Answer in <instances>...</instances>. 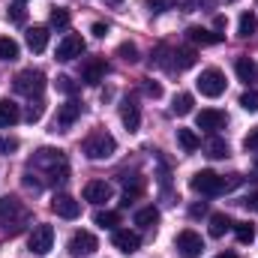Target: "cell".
<instances>
[{"label": "cell", "mask_w": 258, "mask_h": 258, "mask_svg": "<svg viewBox=\"0 0 258 258\" xmlns=\"http://www.w3.org/2000/svg\"><path fill=\"white\" fill-rule=\"evenodd\" d=\"M51 210L57 213V216H63V219H78V213H81V204L72 198V195H54L51 198Z\"/></svg>", "instance_id": "obj_13"}, {"label": "cell", "mask_w": 258, "mask_h": 258, "mask_svg": "<svg viewBox=\"0 0 258 258\" xmlns=\"http://www.w3.org/2000/svg\"><path fill=\"white\" fill-rule=\"evenodd\" d=\"M108 3H120V0H108Z\"/></svg>", "instance_id": "obj_45"}, {"label": "cell", "mask_w": 258, "mask_h": 258, "mask_svg": "<svg viewBox=\"0 0 258 258\" xmlns=\"http://www.w3.org/2000/svg\"><path fill=\"white\" fill-rule=\"evenodd\" d=\"M96 249H99V240H96V234H90V231H75V234L69 237V255L72 258L93 255Z\"/></svg>", "instance_id": "obj_9"}, {"label": "cell", "mask_w": 258, "mask_h": 258, "mask_svg": "<svg viewBox=\"0 0 258 258\" xmlns=\"http://www.w3.org/2000/svg\"><path fill=\"white\" fill-rule=\"evenodd\" d=\"M258 30V18H255V12H243L240 15V21H237V36H252Z\"/></svg>", "instance_id": "obj_22"}, {"label": "cell", "mask_w": 258, "mask_h": 258, "mask_svg": "<svg viewBox=\"0 0 258 258\" xmlns=\"http://www.w3.org/2000/svg\"><path fill=\"white\" fill-rule=\"evenodd\" d=\"M45 45H48V27L33 24V27L27 30V48L39 54V51H45Z\"/></svg>", "instance_id": "obj_19"}, {"label": "cell", "mask_w": 258, "mask_h": 258, "mask_svg": "<svg viewBox=\"0 0 258 258\" xmlns=\"http://www.w3.org/2000/svg\"><path fill=\"white\" fill-rule=\"evenodd\" d=\"M18 51L21 48H18V42L12 36H0V60H6V63L9 60H18Z\"/></svg>", "instance_id": "obj_25"}, {"label": "cell", "mask_w": 258, "mask_h": 258, "mask_svg": "<svg viewBox=\"0 0 258 258\" xmlns=\"http://www.w3.org/2000/svg\"><path fill=\"white\" fill-rule=\"evenodd\" d=\"M231 228H234V234H237L240 243H252L255 240V225L252 222H234Z\"/></svg>", "instance_id": "obj_30"}, {"label": "cell", "mask_w": 258, "mask_h": 258, "mask_svg": "<svg viewBox=\"0 0 258 258\" xmlns=\"http://www.w3.org/2000/svg\"><path fill=\"white\" fill-rule=\"evenodd\" d=\"M189 39L195 45H216V42H222V33H213L204 27H189Z\"/></svg>", "instance_id": "obj_21"}, {"label": "cell", "mask_w": 258, "mask_h": 258, "mask_svg": "<svg viewBox=\"0 0 258 258\" xmlns=\"http://www.w3.org/2000/svg\"><path fill=\"white\" fill-rule=\"evenodd\" d=\"M207 156H213V159L228 156V144H225L222 138H210V141H207Z\"/></svg>", "instance_id": "obj_33"}, {"label": "cell", "mask_w": 258, "mask_h": 258, "mask_svg": "<svg viewBox=\"0 0 258 258\" xmlns=\"http://www.w3.org/2000/svg\"><path fill=\"white\" fill-rule=\"evenodd\" d=\"M93 222H96L99 228H117V225H120V213H117V210H99V213L93 216Z\"/></svg>", "instance_id": "obj_27"}, {"label": "cell", "mask_w": 258, "mask_h": 258, "mask_svg": "<svg viewBox=\"0 0 258 258\" xmlns=\"http://www.w3.org/2000/svg\"><path fill=\"white\" fill-rule=\"evenodd\" d=\"M177 141H180V147H183L186 153H195V150L201 147V138L195 135L192 129H177Z\"/></svg>", "instance_id": "obj_26"}, {"label": "cell", "mask_w": 258, "mask_h": 258, "mask_svg": "<svg viewBox=\"0 0 258 258\" xmlns=\"http://www.w3.org/2000/svg\"><path fill=\"white\" fill-rule=\"evenodd\" d=\"M21 120V108L12 99H0V129H9Z\"/></svg>", "instance_id": "obj_18"}, {"label": "cell", "mask_w": 258, "mask_h": 258, "mask_svg": "<svg viewBox=\"0 0 258 258\" xmlns=\"http://www.w3.org/2000/svg\"><path fill=\"white\" fill-rule=\"evenodd\" d=\"M27 249L33 252V255H48L51 249H54V228L51 225H36L33 231H30V237H27Z\"/></svg>", "instance_id": "obj_7"}, {"label": "cell", "mask_w": 258, "mask_h": 258, "mask_svg": "<svg viewBox=\"0 0 258 258\" xmlns=\"http://www.w3.org/2000/svg\"><path fill=\"white\" fill-rule=\"evenodd\" d=\"M0 222L6 225V231H21V222H27V210L21 207V201L15 195H3L0 198Z\"/></svg>", "instance_id": "obj_4"}, {"label": "cell", "mask_w": 258, "mask_h": 258, "mask_svg": "<svg viewBox=\"0 0 258 258\" xmlns=\"http://www.w3.org/2000/svg\"><path fill=\"white\" fill-rule=\"evenodd\" d=\"M111 243H114V249H120L123 255H132V252H138L141 237H138L135 231H129V228H117L114 237H111Z\"/></svg>", "instance_id": "obj_14"}, {"label": "cell", "mask_w": 258, "mask_h": 258, "mask_svg": "<svg viewBox=\"0 0 258 258\" xmlns=\"http://www.w3.org/2000/svg\"><path fill=\"white\" fill-rule=\"evenodd\" d=\"M243 147H246V150H258V126L249 129V135L243 138Z\"/></svg>", "instance_id": "obj_39"}, {"label": "cell", "mask_w": 258, "mask_h": 258, "mask_svg": "<svg viewBox=\"0 0 258 258\" xmlns=\"http://www.w3.org/2000/svg\"><path fill=\"white\" fill-rule=\"evenodd\" d=\"M90 30H93V36H105V33H108V24H102V21H96V24H93Z\"/></svg>", "instance_id": "obj_42"}, {"label": "cell", "mask_w": 258, "mask_h": 258, "mask_svg": "<svg viewBox=\"0 0 258 258\" xmlns=\"http://www.w3.org/2000/svg\"><path fill=\"white\" fill-rule=\"evenodd\" d=\"M117 54H120V57H123L126 63H135V60H138V48H135L132 42H123V45L117 48Z\"/></svg>", "instance_id": "obj_35"}, {"label": "cell", "mask_w": 258, "mask_h": 258, "mask_svg": "<svg viewBox=\"0 0 258 258\" xmlns=\"http://www.w3.org/2000/svg\"><path fill=\"white\" fill-rule=\"evenodd\" d=\"M156 222H159V210L156 207H141L135 213V225H141V228H153Z\"/></svg>", "instance_id": "obj_23"}, {"label": "cell", "mask_w": 258, "mask_h": 258, "mask_svg": "<svg viewBox=\"0 0 258 258\" xmlns=\"http://www.w3.org/2000/svg\"><path fill=\"white\" fill-rule=\"evenodd\" d=\"M15 90L24 93V96H30V99L39 96L45 90V72H39V69H21L15 75Z\"/></svg>", "instance_id": "obj_6"}, {"label": "cell", "mask_w": 258, "mask_h": 258, "mask_svg": "<svg viewBox=\"0 0 258 258\" xmlns=\"http://www.w3.org/2000/svg\"><path fill=\"white\" fill-rule=\"evenodd\" d=\"M120 120H123V126L129 132H138V126H141V111H138V105L132 99H123L120 102Z\"/></svg>", "instance_id": "obj_17"}, {"label": "cell", "mask_w": 258, "mask_h": 258, "mask_svg": "<svg viewBox=\"0 0 258 258\" xmlns=\"http://www.w3.org/2000/svg\"><path fill=\"white\" fill-rule=\"evenodd\" d=\"M18 150V138H0V153H12Z\"/></svg>", "instance_id": "obj_40"}, {"label": "cell", "mask_w": 258, "mask_h": 258, "mask_svg": "<svg viewBox=\"0 0 258 258\" xmlns=\"http://www.w3.org/2000/svg\"><path fill=\"white\" fill-rule=\"evenodd\" d=\"M240 108L243 111H258V90H246L240 96Z\"/></svg>", "instance_id": "obj_34"}, {"label": "cell", "mask_w": 258, "mask_h": 258, "mask_svg": "<svg viewBox=\"0 0 258 258\" xmlns=\"http://www.w3.org/2000/svg\"><path fill=\"white\" fill-rule=\"evenodd\" d=\"M42 114H45V102H42L39 96L30 99V105H27V111H24V120H27V123H39Z\"/></svg>", "instance_id": "obj_28"}, {"label": "cell", "mask_w": 258, "mask_h": 258, "mask_svg": "<svg viewBox=\"0 0 258 258\" xmlns=\"http://www.w3.org/2000/svg\"><path fill=\"white\" fill-rule=\"evenodd\" d=\"M237 183H240L237 174H234V180H225V177H219L216 171H195L189 186L201 195H219V192H225V189H231V186H237Z\"/></svg>", "instance_id": "obj_3"}, {"label": "cell", "mask_w": 258, "mask_h": 258, "mask_svg": "<svg viewBox=\"0 0 258 258\" xmlns=\"http://www.w3.org/2000/svg\"><path fill=\"white\" fill-rule=\"evenodd\" d=\"M234 72H237V78H240L243 84H255L258 81V63L255 60H249V57H237Z\"/></svg>", "instance_id": "obj_20"}, {"label": "cell", "mask_w": 258, "mask_h": 258, "mask_svg": "<svg viewBox=\"0 0 258 258\" xmlns=\"http://www.w3.org/2000/svg\"><path fill=\"white\" fill-rule=\"evenodd\" d=\"M174 246H177V252L183 258H201V252H204V240H201V234L192 231V228H183L177 234Z\"/></svg>", "instance_id": "obj_8"}, {"label": "cell", "mask_w": 258, "mask_h": 258, "mask_svg": "<svg viewBox=\"0 0 258 258\" xmlns=\"http://www.w3.org/2000/svg\"><path fill=\"white\" fill-rule=\"evenodd\" d=\"M33 168H42L45 171V180L51 183H63L66 174H69V162H66V153L57 147H39L30 159Z\"/></svg>", "instance_id": "obj_1"}, {"label": "cell", "mask_w": 258, "mask_h": 258, "mask_svg": "<svg viewBox=\"0 0 258 258\" xmlns=\"http://www.w3.org/2000/svg\"><path fill=\"white\" fill-rule=\"evenodd\" d=\"M81 150H84V156H87V159L99 162V159H108V156H114V150H117V141H114V135H111V132H105V129H96V132H90V135L84 138Z\"/></svg>", "instance_id": "obj_2"}, {"label": "cell", "mask_w": 258, "mask_h": 258, "mask_svg": "<svg viewBox=\"0 0 258 258\" xmlns=\"http://www.w3.org/2000/svg\"><path fill=\"white\" fill-rule=\"evenodd\" d=\"M216 258H234V255H216Z\"/></svg>", "instance_id": "obj_44"}, {"label": "cell", "mask_w": 258, "mask_h": 258, "mask_svg": "<svg viewBox=\"0 0 258 258\" xmlns=\"http://www.w3.org/2000/svg\"><path fill=\"white\" fill-rule=\"evenodd\" d=\"M57 90H63V93H75V84H72V78L60 75V78H57Z\"/></svg>", "instance_id": "obj_41"}, {"label": "cell", "mask_w": 258, "mask_h": 258, "mask_svg": "<svg viewBox=\"0 0 258 258\" xmlns=\"http://www.w3.org/2000/svg\"><path fill=\"white\" fill-rule=\"evenodd\" d=\"M81 54H84V39H81L78 33H66L63 39L57 42V51H54V57L63 60V63L75 60V57H81Z\"/></svg>", "instance_id": "obj_10"}, {"label": "cell", "mask_w": 258, "mask_h": 258, "mask_svg": "<svg viewBox=\"0 0 258 258\" xmlns=\"http://www.w3.org/2000/svg\"><path fill=\"white\" fill-rule=\"evenodd\" d=\"M69 21H72V15H69V9H66V6H54V9H51V27L66 30V27H69Z\"/></svg>", "instance_id": "obj_31"}, {"label": "cell", "mask_w": 258, "mask_h": 258, "mask_svg": "<svg viewBox=\"0 0 258 258\" xmlns=\"http://www.w3.org/2000/svg\"><path fill=\"white\" fill-rule=\"evenodd\" d=\"M144 93L153 96V99H159V96H162V84H156V81H144Z\"/></svg>", "instance_id": "obj_38"}, {"label": "cell", "mask_w": 258, "mask_h": 258, "mask_svg": "<svg viewBox=\"0 0 258 258\" xmlns=\"http://www.w3.org/2000/svg\"><path fill=\"white\" fill-rule=\"evenodd\" d=\"M255 171H258V162H255Z\"/></svg>", "instance_id": "obj_46"}, {"label": "cell", "mask_w": 258, "mask_h": 258, "mask_svg": "<svg viewBox=\"0 0 258 258\" xmlns=\"http://www.w3.org/2000/svg\"><path fill=\"white\" fill-rule=\"evenodd\" d=\"M225 111H219V108H201L198 114H195V123L198 129H204V132H216V129L225 126Z\"/></svg>", "instance_id": "obj_12"}, {"label": "cell", "mask_w": 258, "mask_h": 258, "mask_svg": "<svg viewBox=\"0 0 258 258\" xmlns=\"http://www.w3.org/2000/svg\"><path fill=\"white\" fill-rule=\"evenodd\" d=\"M6 18L15 21V24H24V6H21V3H12V6L6 9Z\"/></svg>", "instance_id": "obj_36"}, {"label": "cell", "mask_w": 258, "mask_h": 258, "mask_svg": "<svg viewBox=\"0 0 258 258\" xmlns=\"http://www.w3.org/2000/svg\"><path fill=\"white\" fill-rule=\"evenodd\" d=\"M102 78H105V60H102V57H90V60L84 63V69H81V81L93 87V84H99Z\"/></svg>", "instance_id": "obj_15"}, {"label": "cell", "mask_w": 258, "mask_h": 258, "mask_svg": "<svg viewBox=\"0 0 258 258\" xmlns=\"http://www.w3.org/2000/svg\"><path fill=\"white\" fill-rule=\"evenodd\" d=\"M174 66H177V69H189V66H195V51L192 48L174 51Z\"/></svg>", "instance_id": "obj_32"}, {"label": "cell", "mask_w": 258, "mask_h": 258, "mask_svg": "<svg viewBox=\"0 0 258 258\" xmlns=\"http://www.w3.org/2000/svg\"><path fill=\"white\" fill-rule=\"evenodd\" d=\"M81 117V102L78 99H69L57 108V117H54V132H66L75 120Z\"/></svg>", "instance_id": "obj_11"}, {"label": "cell", "mask_w": 258, "mask_h": 258, "mask_svg": "<svg viewBox=\"0 0 258 258\" xmlns=\"http://www.w3.org/2000/svg\"><path fill=\"white\" fill-rule=\"evenodd\" d=\"M192 105H195L192 93H177V96H174V105H171V111L183 117V114H189V111H192Z\"/></svg>", "instance_id": "obj_29"}, {"label": "cell", "mask_w": 258, "mask_h": 258, "mask_svg": "<svg viewBox=\"0 0 258 258\" xmlns=\"http://www.w3.org/2000/svg\"><path fill=\"white\" fill-rule=\"evenodd\" d=\"M147 6H150V12H168L177 6V0H147Z\"/></svg>", "instance_id": "obj_37"}, {"label": "cell", "mask_w": 258, "mask_h": 258, "mask_svg": "<svg viewBox=\"0 0 258 258\" xmlns=\"http://www.w3.org/2000/svg\"><path fill=\"white\" fill-rule=\"evenodd\" d=\"M195 87H198V93H201V96H210V99H216V96H222V93H225V75H222L216 66H210V69H201V75H198Z\"/></svg>", "instance_id": "obj_5"}, {"label": "cell", "mask_w": 258, "mask_h": 258, "mask_svg": "<svg viewBox=\"0 0 258 258\" xmlns=\"http://www.w3.org/2000/svg\"><path fill=\"white\" fill-rule=\"evenodd\" d=\"M213 24H216V30H222V27H225L228 21H225V15H216V21H213Z\"/></svg>", "instance_id": "obj_43"}, {"label": "cell", "mask_w": 258, "mask_h": 258, "mask_svg": "<svg viewBox=\"0 0 258 258\" xmlns=\"http://www.w3.org/2000/svg\"><path fill=\"white\" fill-rule=\"evenodd\" d=\"M231 225H234V222H231L225 213H213V216H210V237H222Z\"/></svg>", "instance_id": "obj_24"}, {"label": "cell", "mask_w": 258, "mask_h": 258, "mask_svg": "<svg viewBox=\"0 0 258 258\" xmlns=\"http://www.w3.org/2000/svg\"><path fill=\"white\" fill-rule=\"evenodd\" d=\"M111 198V186L105 180H90L84 186V201H93V204H105Z\"/></svg>", "instance_id": "obj_16"}, {"label": "cell", "mask_w": 258, "mask_h": 258, "mask_svg": "<svg viewBox=\"0 0 258 258\" xmlns=\"http://www.w3.org/2000/svg\"><path fill=\"white\" fill-rule=\"evenodd\" d=\"M18 3H24V0H18Z\"/></svg>", "instance_id": "obj_47"}]
</instances>
